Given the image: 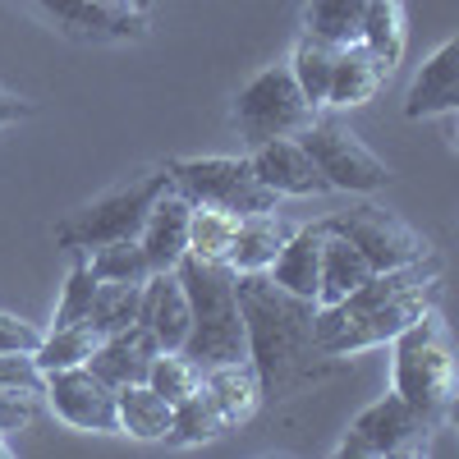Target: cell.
Segmentation results:
<instances>
[{"label":"cell","mask_w":459,"mask_h":459,"mask_svg":"<svg viewBox=\"0 0 459 459\" xmlns=\"http://www.w3.org/2000/svg\"><path fill=\"white\" fill-rule=\"evenodd\" d=\"M441 299V257L428 253L409 266H391V272H372L354 294H344L331 308H317V350L326 359H350L372 344L395 340L413 317L437 308Z\"/></svg>","instance_id":"obj_1"},{"label":"cell","mask_w":459,"mask_h":459,"mask_svg":"<svg viewBox=\"0 0 459 459\" xmlns=\"http://www.w3.org/2000/svg\"><path fill=\"white\" fill-rule=\"evenodd\" d=\"M239 313H244V350L262 381V395H290L308 377H317V303L281 290L266 272H235Z\"/></svg>","instance_id":"obj_2"},{"label":"cell","mask_w":459,"mask_h":459,"mask_svg":"<svg viewBox=\"0 0 459 459\" xmlns=\"http://www.w3.org/2000/svg\"><path fill=\"white\" fill-rule=\"evenodd\" d=\"M179 281L188 294V340L184 350L203 372L216 363L248 359L244 350V313H239V290L230 262H203V257H179Z\"/></svg>","instance_id":"obj_3"},{"label":"cell","mask_w":459,"mask_h":459,"mask_svg":"<svg viewBox=\"0 0 459 459\" xmlns=\"http://www.w3.org/2000/svg\"><path fill=\"white\" fill-rule=\"evenodd\" d=\"M391 391L409 400L428 423L441 432L455 418V359H450V331L437 308L413 317L391 340Z\"/></svg>","instance_id":"obj_4"},{"label":"cell","mask_w":459,"mask_h":459,"mask_svg":"<svg viewBox=\"0 0 459 459\" xmlns=\"http://www.w3.org/2000/svg\"><path fill=\"white\" fill-rule=\"evenodd\" d=\"M166 188H170V170L166 166L134 175L129 184H120V188H110V194L92 198L79 212H69L56 225V244L69 248V253H88V248H101L110 239H138L147 207L157 203Z\"/></svg>","instance_id":"obj_5"},{"label":"cell","mask_w":459,"mask_h":459,"mask_svg":"<svg viewBox=\"0 0 459 459\" xmlns=\"http://www.w3.org/2000/svg\"><path fill=\"white\" fill-rule=\"evenodd\" d=\"M166 170H170V184L194 207H221L235 216L281 207V198L257 179L248 157H179Z\"/></svg>","instance_id":"obj_6"},{"label":"cell","mask_w":459,"mask_h":459,"mask_svg":"<svg viewBox=\"0 0 459 459\" xmlns=\"http://www.w3.org/2000/svg\"><path fill=\"white\" fill-rule=\"evenodd\" d=\"M322 110L308 106V97L299 92L290 65H272L235 97V129L248 147L272 143V138H294L303 134Z\"/></svg>","instance_id":"obj_7"},{"label":"cell","mask_w":459,"mask_h":459,"mask_svg":"<svg viewBox=\"0 0 459 459\" xmlns=\"http://www.w3.org/2000/svg\"><path fill=\"white\" fill-rule=\"evenodd\" d=\"M294 138L303 143V152L313 157L326 188H335V194H381V188L391 184V166L381 161L354 129H344L331 115H317V120Z\"/></svg>","instance_id":"obj_8"},{"label":"cell","mask_w":459,"mask_h":459,"mask_svg":"<svg viewBox=\"0 0 459 459\" xmlns=\"http://www.w3.org/2000/svg\"><path fill=\"white\" fill-rule=\"evenodd\" d=\"M437 428L428 423L423 413H418L409 400H400L395 391L381 395L377 404H368L350 432H344V441L335 446L340 459H395V455H423L428 450V437Z\"/></svg>","instance_id":"obj_9"},{"label":"cell","mask_w":459,"mask_h":459,"mask_svg":"<svg viewBox=\"0 0 459 459\" xmlns=\"http://www.w3.org/2000/svg\"><path fill=\"white\" fill-rule=\"evenodd\" d=\"M322 225L331 230V235L350 239V244L368 257L372 272L409 266V262H418V257L432 253V244L418 235L413 225H404L395 212H381V207H372V203H359V207H350V212H335V216L322 221Z\"/></svg>","instance_id":"obj_10"},{"label":"cell","mask_w":459,"mask_h":459,"mask_svg":"<svg viewBox=\"0 0 459 459\" xmlns=\"http://www.w3.org/2000/svg\"><path fill=\"white\" fill-rule=\"evenodd\" d=\"M42 395H47V404L56 409V418H65L69 428H79V432H101V437H120L115 386H106V381H101L88 363L47 372Z\"/></svg>","instance_id":"obj_11"},{"label":"cell","mask_w":459,"mask_h":459,"mask_svg":"<svg viewBox=\"0 0 459 459\" xmlns=\"http://www.w3.org/2000/svg\"><path fill=\"white\" fill-rule=\"evenodd\" d=\"M42 5L65 32L92 37V42H125L147 32L152 0H32Z\"/></svg>","instance_id":"obj_12"},{"label":"cell","mask_w":459,"mask_h":459,"mask_svg":"<svg viewBox=\"0 0 459 459\" xmlns=\"http://www.w3.org/2000/svg\"><path fill=\"white\" fill-rule=\"evenodd\" d=\"M248 161L257 170V179L272 188L276 198H317L331 194L322 170L313 166V157L303 152L299 138H272V143H257L248 152Z\"/></svg>","instance_id":"obj_13"},{"label":"cell","mask_w":459,"mask_h":459,"mask_svg":"<svg viewBox=\"0 0 459 459\" xmlns=\"http://www.w3.org/2000/svg\"><path fill=\"white\" fill-rule=\"evenodd\" d=\"M188 212H194V203H188L175 184L147 207L143 230H138V248H143L152 272H170V266H179V257L188 253Z\"/></svg>","instance_id":"obj_14"},{"label":"cell","mask_w":459,"mask_h":459,"mask_svg":"<svg viewBox=\"0 0 459 459\" xmlns=\"http://www.w3.org/2000/svg\"><path fill=\"white\" fill-rule=\"evenodd\" d=\"M138 322L152 331V340L161 350H184L188 340V294L179 272H152L143 281V299H138Z\"/></svg>","instance_id":"obj_15"},{"label":"cell","mask_w":459,"mask_h":459,"mask_svg":"<svg viewBox=\"0 0 459 459\" xmlns=\"http://www.w3.org/2000/svg\"><path fill=\"white\" fill-rule=\"evenodd\" d=\"M459 106V42H446L423 60V69L413 74L409 97H404V115L409 120H432V115H450Z\"/></svg>","instance_id":"obj_16"},{"label":"cell","mask_w":459,"mask_h":459,"mask_svg":"<svg viewBox=\"0 0 459 459\" xmlns=\"http://www.w3.org/2000/svg\"><path fill=\"white\" fill-rule=\"evenodd\" d=\"M161 354V344L152 340V331L143 326V322H134V326H125V331H110V335H101V344L92 350V359H88V368L106 381V386H134V381H147V368H152V359Z\"/></svg>","instance_id":"obj_17"},{"label":"cell","mask_w":459,"mask_h":459,"mask_svg":"<svg viewBox=\"0 0 459 459\" xmlns=\"http://www.w3.org/2000/svg\"><path fill=\"white\" fill-rule=\"evenodd\" d=\"M391 79V65L377 51H368L363 42H344L335 47V65H331V92H326V110H354L368 106L377 97V88Z\"/></svg>","instance_id":"obj_18"},{"label":"cell","mask_w":459,"mask_h":459,"mask_svg":"<svg viewBox=\"0 0 459 459\" xmlns=\"http://www.w3.org/2000/svg\"><path fill=\"white\" fill-rule=\"evenodd\" d=\"M294 235V225L281 216V207L272 212H253V216H239V230H235V248H230V272H266L276 262V253L285 248V239Z\"/></svg>","instance_id":"obj_19"},{"label":"cell","mask_w":459,"mask_h":459,"mask_svg":"<svg viewBox=\"0 0 459 459\" xmlns=\"http://www.w3.org/2000/svg\"><path fill=\"white\" fill-rule=\"evenodd\" d=\"M203 391H207V395H212V404L221 409L225 428L248 423V418L257 413V404L266 400V395H262V381H257V372H253V363H248V359H235V363H216V368H207V372H203Z\"/></svg>","instance_id":"obj_20"},{"label":"cell","mask_w":459,"mask_h":459,"mask_svg":"<svg viewBox=\"0 0 459 459\" xmlns=\"http://www.w3.org/2000/svg\"><path fill=\"white\" fill-rule=\"evenodd\" d=\"M317 272H322V221L317 225H294V235L285 239L276 262L266 266V276L281 290L317 303Z\"/></svg>","instance_id":"obj_21"},{"label":"cell","mask_w":459,"mask_h":459,"mask_svg":"<svg viewBox=\"0 0 459 459\" xmlns=\"http://www.w3.org/2000/svg\"><path fill=\"white\" fill-rule=\"evenodd\" d=\"M372 276L368 257L350 244L331 235V230L322 225V272H317V308H331V303H340L344 294H354L363 281Z\"/></svg>","instance_id":"obj_22"},{"label":"cell","mask_w":459,"mask_h":459,"mask_svg":"<svg viewBox=\"0 0 459 459\" xmlns=\"http://www.w3.org/2000/svg\"><path fill=\"white\" fill-rule=\"evenodd\" d=\"M115 413H120V432L125 437H134V441H166L175 404L152 391L147 381H134V386L115 391Z\"/></svg>","instance_id":"obj_23"},{"label":"cell","mask_w":459,"mask_h":459,"mask_svg":"<svg viewBox=\"0 0 459 459\" xmlns=\"http://www.w3.org/2000/svg\"><path fill=\"white\" fill-rule=\"evenodd\" d=\"M331 65H335V42H326V37H317V32L303 28V32H299V42H294V56H290V74H294L299 92L308 97L313 110H326Z\"/></svg>","instance_id":"obj_24"},{"label":"cell","mask_w":459,"mask_h":459,"mask_svg":"<svg viewBox=\"0 0 459 459\" xmlns=\"http://www.w3.org/2000/svg\"><path fill=\"white\" fill-rule=\"evenodd\" d=\"M101 344V331L92 322H74V326H51L42 331V344L32 350V363L47 372H60V368H79L92 359V350Z\"/></svg>","instance_id":"obj_25"},{"label":"cell","mask_w":459,"mask_h":459,"mask_svg":"<svg viewBox=\"0 0 459 459\" xmlns=\"http://www.w3.org/2000/svg\"><path fill=\"white\" fill-rule=\"evenodd\" d=\"M359 42L395 69L404 60V0H368Z\"/></svg>","instance_id":"obj_26"},{"label":"cell","mask_w":459,"mask_h":459,"mask_svg":"<svg viewBox=\"0 0 459 459\" xmlns=\"http://www.w3.org/2000/svg\"><path fill=\"white\" fill-rule=\"evenodd\" d=\"M235 230H239V216L235 212L194 207V212H188V257L225 262L230 248H235Z\"/></svg>","instance_id":"obj_27"},{"label":"cell","mask_w":459,"mask_h":459,"mask_svg":"<svg viewBox=\"0 0 459 459\" xmlns=\"http://www.w3.org/2000/svg\"><path fill=\"white\" fill-rule=\"evenodd\" d=\"M221 432H230L225 418H221V409L212 404V395L198 386L194 395H184V400L175 404V413H170V437H166V441H175V446H207V441H216Z\"/></svg>","instance_id":"obj_28"},{"label":"cell","mask_w":459,"mask_h":459,"mask_svg":"<svg viewBox=\"0 0 459 459\" xmlns=\"http://www.w3.org/2000/svg\"><path fill=\"white\" fill-rule=\"evenodd\" d=\"M363 10H368V0H308L303 28L326 37V42H335V47H344V42H359Z\"/></svg>","instance_id":"obj_29"},{"label":"cell","mask_w":459,"mask_h":459,"mask_svg":"<svg viewBox=\"0 0 459 459\" xmlns=\"http://www.w3.org/2000/svg\"><path fill=\"white\" fill-rule=\"evenodd\" d=\"M138 299H143V285H134V281H97L88 322H92L101 335L125 331V326L138 322Z\"/></svg>","instance_id":"obj_30"},{"label":"cell","mask_w":459,"mask_h":459,"mask_svg":"<svg viewBox=\"0 0 459 459\" xmlns=\"http://www.w3.org/2000/svg\"><path fill=\"white\" fill-rule=\"evenodd\" d=\"M147 386L157 395H166L170 404H179L184 395H194L203 386V368L188 354H179V350H161L157 359H152V368H147Z\"/></svg>","instance_id":"obj_31"},{"label":"cell","mask_w":459,"mask_h":459,"mask_svg":"<svg viewBox=\"0 0 459 459\" xmlns=\"http://www.w3.org/2000/svg\"><path fill=\"white\" fill-rule=\"evenodd\" d=\"M88 266L97 272V281H134V285H143L152 276L138 239H110L101 248H88Z\"/></svg>","instance_id":"obj_32"},{"label":"cell","mask_w":459,"mask_h":459,"mask_svg":"<svg viewBox=\"0 0 459 459\" xmlns=\"http://www.w3.org/2000/svg\"><path fill=\"white\" fill-rule=\"evenodd\" d=\"M92 294H97V272L88 266V253H79V262H74V272L65 276L60 303H56V326L88 322V313H92Z\"/></svg>","instance_id":"obj_33"},{"label":"cell","mask_w":459,"mask_h":459,"mask_svg":"<svg viewBox=\"0 0 459 459\" xmlns=\"http://www.w3.org/2000/svg\"><path fill=\"white\" fill-rule=\"evenodd\" d=\"M42 368L32 363V354H0V391H23L42 395Z\"/></svg>","instance_id":"obj_34"},{"label":"cell","mask_w":459,"mask_h":459,"mask_svg":"<svg viewBox=\"0 0 459 459\" xmlns=\"http://www.w3.org/2000/svg\"><path fill=\"white\" fill-rule=\"evenodd\" d=\"M37 344H42V331L0 308V354H32Z\"/></svg>","instance_id":"obj_35"},{"label":"cell","mask_w":459,"mask_h":459,"mask_svg":"<svg viewBox=\"0 0 459 459\" xmlns=\"http://www.w3.org/2000/svg\"><path fill=\"white\" fill-rule=\"evenodd\" d=\"M37 418V395H23V391H0V432H23Z\"/></svg>","instance_id":"obj_36"},{"label":"cell","mask_w":459,"mask_h":459,"mask_svg":"<svg viewBox=\"0 0 459 459\" xmlns=\"http://www.w3.org/2000/svg\"><path fill=\"white\" fill-rule=\"evenodd\" d=\"M28 115H32V101H23V97H14V92L0 88V129L14 125V120H28Z\"/></svg>","instance_id":"obj_37"},{"label":"cell","mask_w":459,"mask_h":459,"mask_svg":"<svg viewBox=\"0 0 459 459\" xmlns=\"http://www.w3.org/2000/svg\"><path fill=\"white\" fill-rule=\"evenodd\" d=\"M10 455H14V450H10V437L0 432V459H10Z\"/></svg>","instance_id":"obj_38"}]
</instances>
